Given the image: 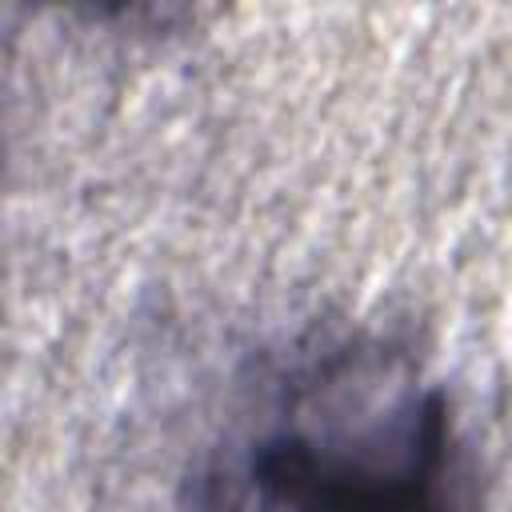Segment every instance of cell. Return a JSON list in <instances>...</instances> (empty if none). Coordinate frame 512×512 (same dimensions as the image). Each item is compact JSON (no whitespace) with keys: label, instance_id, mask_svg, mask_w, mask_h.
Here are the masks:
<instances>
[{"label":"cell","instance_id":"cell-1","mask_svg":"<svg viewBox=\"0 0 512 512\" xmlns=\"http://www.w3.org/2000/svg\"><path fill=\"white\" fill-rule=\"evenodd\" d=\"M188 512H464L448 388L380 340L296 348L192 476Z\"/></svg>","mask_w":512,"mask_h":512}]
</instances>
